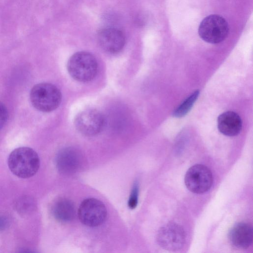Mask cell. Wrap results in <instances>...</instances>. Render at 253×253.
<instances>
[{
  "instance_id": "6da1fadb",
  "label": "cell",
  "mask_w": 253,
  "mask_h": 253,
  "mask_svg": "<svg viewBox=\"0 0 253 253\" xmlns=\"http://www.w3.org/2000/svg\"><path fill=\"white\" fill-rule=\"evenodd\" d=\"M8 168L16 176L27 178L38 171L40 161L37 152L27 147L17 148L10 154L7 160Z\"/></svg>"
},
{
  "instance_id": "7a4b0ae2",
  "label": "cell",
  "mask_w": 253,
  "mask_h": 253,
  "mask_svg": "<svg viewBox=\"0 0 253 253\" xmlns=\"http://www.w3.org/2000/svg\"><path fill=\"white\" fill-rule=\"evenodd\" d=\"M98 69L95 57L86 51H79L72 55L67 63L70 75L80 82H88L96 76Z\"/></svg>"
},
{
  "instance_id": "3957f363",
  "label": "cell",
  "mask_w": 253,
  "mask_h": 253,
  "mask_svg": "<svg viewBox=\"0 0 253 253\" xmlns=\"http://www.w3.org/2000/svg\"><path fill=\"white\" fill-rule=\"evenodd\" d=\"M30 100L33 106L43 112H49L59 106L62 94L54 84L42 83L34 85L30 92Z\"/></svg>"
},
{
  "instance_id": "277c9868",
  "label": "cell",
  "mask_w": 253,
  "mask_h": 253,
  "mask_svg": "<svg viewBox=\"0 0 253 253\" xmlns=\"http://www.w3.org/2000/svg\"><path fill=\"white\" fill-rule=\"evenodd\" d=\"M229 27L226 20L218 14H211L201 22L198 33L204 41L213 44L222 42L227 37Z\"/></svg>"
},
{
  "instance_id": "5b68a950",
  "label": "cell",
  "mask_w": 253,
  "mask_h": 253,
  "mask_svg": "<svg viewBox=\"0 0 253 253\" xmlns=\"http://www.w3.org/2000/svg\"><path fill=\"white\" fill-rule=\"evenodd\" d=\"M107 214L105 205L95 198L84 200L78 209V216L80 221L89 227H96L101 225L104 222Z\"/></svg>"
},
{
  "instance_id": "8992f818",
  "label": "cell",
  "mask_w": 253,
  "mask_h": 253,
  "mask_svg": "<svg viewBox=\"0 0 253 253\" xmlns=\"http://www.w3.org/2000/svg\"><path fill=\"white\" fill-rule=\"evenodd\" d=\"M105 118L98 110L87 108L79 112L75 119L76 129L86 136H94L99 133L105 125Z\"/></svg>"
},
{
  "instance_id": "52a82bcc",
  "label": "cell",
  "mask_w": 253,
  "mask_h": 253,
  "mask_svg": "<svg viewBox=\"0 0 253 253\" xmlns=\"http://www.w3.org/2000/svg\"><path fill=\"white\" fill-rule=\"evenodd\" d=\"M185 184L191 192L202 194L208 191L212 184V175L206 166L197 164L187 171L184 178Z\"/></svg>"
},
{
  "instance_id": "ba28073f",
  "label": "cell",
  "mask_w": 253,
  "mask_h": 253,
  "mask_svg": "<svg viewBox=\"0 0 253 253\" xmlns=\"http://www.w3.org/2000/svg\"><path fill=\"white\" fill-rule=\"evenodd\" d=\"M157 241L165 250L175 251L180 249L185 241V232L182 227L173 222L168 223L159 230Z\"/></svg>"
},
{
  "instance_id": "9c48e42d",
  "label": "cell",
  "mask_w": 253,
  "mask_h": 253,
  "mask_svg": "<svg viewBox=\"0 0 253 253\" xmlns=\"http://www.w3.org/2000/svg\"><path fill=\"white\" fill-rule=\"evenodd\" d=\"M97 40L100 47L110 54H116L124 48L126 37L120 29L114 27H106L98 33Z\"/></svg>"
},
{
  "instance_id": "30bf717a",
  "label": "cell",
  "mask_w": 253,
  "mask_h": 253,
  "mask_svg": "<svg viewBox=\"0 0 253 253\" xmlns=\"http://www.w3.org/2000/svg\"><path fill=\"white\" fill-rule=\"evenodd\" d=\"M56 166L58 171L65 174L76 173L81 168L83 156L81 152L73 147L60 150L56 155Z\"/></svg>"
},
{
  "instance_id": "8fae6325",
  "label": "cell",
  "mask_w": 253,
  "mask_h": 253,
  "mask_svg": "<svg viewBox=\"0 0 253 253\" xmlns=\"http://www.w3.org/2000/svg\"><path fill=\"white\" fill-rule=\"evenodd\" d=\"M253 228L251 225L245 222H239L230 230L228 239L230 244L240 249L249 248L253 242Z\"/></svg>"
},
{
  "instance_id": "7c38bea8",
  "label": "cell",
  "mask_w": 253,
  "mask_h": 253,
  "mask_svg": "<svg viewBox=\"0 0 253 253\" xmlns=\"http://www.w3.org/2000/svg\"><path fill=\"white\" fill-rule=\"evenodd\" d=\"M242 127V119L233 111H227L220 114L217 118V127L223 134L228 136L238 135Z\"/></svg>"
},
{
  "instance_id": "4fadbf2b",
  "label": "cell",
  "mask_w": 253,
  "mask_h": 253,
  "mask_svg": "<svg viewBox=\"0 0 253 253\" xmlns=\"http://www.w3.org/2000/svg\"><path fill=\"white\" fill-rule=\"evenodd\" d=\"M53 217L60 222H69L76 215L75 207L73 202L66 198H60L56 200L51 207Z\"/></svg>"
},
{
  "instance_id": "5bb4252c",
  "label": "cell",
  "mask_w": 253,
  "mask_h": 253,
  "mask_svg": "<svg viewBox=\"0 0 253 253\" xmlns=\"http://www.w3.org/2000/svg\"><path fill=\"white\" fill-rule=\"evenodd\" d=\"M199 94V90H197L185 99L173 111V116L176 118H181L186 115L193 107Z\"/></svg>"
},
{
  "instance_id": "9a60e30c",
  "label": "cell",
  "mask_w": 253,
  "mask_h": 253,
  "mask_svg": "<svg viewBox=\"0 0 253 253\" xmlns=\"http://www.w3.org/2000/svg\"><path fill=\"white\" fill-rule=\"evenodd\" d=\"M138 184L137 182H135L133 186L128 200V206L130 209H134L136 207L138 203Z\"/></svg>"
},
{
  "instance_id": "2e32d148",
  "label": "cell",
  "mask_w": 253,
  "mask_h": 253,
  "mask_svg": "<svg viewBox=\"0 0 253 253\" xmlns=\"http://www.w3.org/2000/svg\"><path fill=\"white\" fill-rule=\"evenodd\" d=\"M8 117V113L6 107L0 101V129L6 123Z\"/></svg>"
},
{
  "instance_id": "e0dca14e",
  "label": "cell",
  "mask_w": 253,
  "mask_h": 253,
  "mask_svg": "<svg viewBox=\"0 0 253 253\" xmlns=\"http://www.w3.org/2000/svg\"><path fill=\"white\" fill-rule=\"evenodd\" d=\"M32 201L27 198L24 200H22L19 203H18L17 206V209L20 211L24 212L27 211V209L30 210V208L32 207Z\"/></svg>"
},
{
  "instance_id": "ac0fdd59",
  "label": "cell",
  "mask_w": 253,
  "mask_h": 253,
  "mask_svg": "<svg viewBox=\"0 0 253 253\" xmlns=\"http://www.w3.org/2000/svg\"><path fill=\"white\" fill-rule=\"evenodd\" d=\"M8 225V219L4 217L0 216V231L6 229Z\"/></svg>"
}]
</instances>
